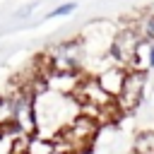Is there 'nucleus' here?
Instances as JSON below:
<instances>
[{
    "label": "nucleus",
    "mask_w": 154,
    "mask_h": 154,
    "mask_svg": "<svg viewBox=\"0 0 154 154\" xmlns=\"http://www.w3.org/2000/svg\"><path fill=\"white\" fill-rule=\"evenodd\" d=\"M79 113V103L75 96H65L51 89L36 94V132L46 137H55L75 116Z\"/></svg>",
    "instance_id": "f257e3e1"
},
{
    "label": "nucleus",
    "mask_w": 154,
    "mask_h": 154,
    "mask_svg": "<svg viewBox=\"0 0 154 154\" xmlns=\"http://www.w3.org/2000/svg\"><path fill=\"white\" fill-rule=\"evenodd\" d=\"M84 41L82 36H72L65 41L51 43L41 55V67L46 70H60V72H84Z\"/></svg>",
    "instance_id": "f03ea898"
},
{
    "label": "nucleus",
    "mask_w": 154,
    "mask_h": 154,
    "mask_svg": "<svg viewBox=\"0 0 154 154\" xmlns=\"http://www.w3.org/2000/svg\"><path fill=\"white\" fill-rule=\"evenodd\" d=\"M7 94L12 101V128L22 135H34L36 132V94L22 82H17Z\"/></svg>",
    "instance_id": "7ed1b4c3"
},
{
    "label": "nucleus",
    "mask_w": 154,
    "mask_h": 154,
    "mask_svg": "<svg viewBox=\"0 0 154 154\" xmlns=\"http://www.w3.org/2000/svg\"><path fill=\"white\" fill-rule=\"evenodd\" d=\"M99 130H101V123H99L94 116L79 111L55 137L63 140L67 147H72V149L77 152V149H91V144L96 142Z\"/></svg>",
    "instance_id": "20e7f679"
},
{
    "label": "nucleus",
    "mask_w": 154,
    "mask_h": 154,
    "mask_svg": "<svg viewBox=\"0 0 154 154\" xmlns=\"http://www.w3.org/2000/svg\"><path fill=\"white\" fill-rule=\"evenodd\" d=\"M140 43H142V38H140V34L135 31V26H132V24H123V26L116 29V34H113L111 41H108V58H111L116 65L130 70V67L135 65Z\"/></svg>",
    "instance_id": "39448f33"
},
{
    "label": "nucleus",
    "mask_w": 154,
    "mask_h": 154,
    "mask_svg": "<svg viewBox=\"0 0 154 154\" xmlns=\"http://www.w3.org/2000/svg\"><path fill=\"white\" fill-rule=\"evenodd\" d=\"M144 91H147V72L144 70H128L123 87L113 101H116L118 111L125 116V113H132L140 108V103L144 101Z\"/></svg>",
    "instance_id": "423d86ee"
},
{
    "label": "nucleus",
    "mask_w": 154,
    "mask_h": 154,
    "mask_svg": "<svg viewBox=\"0 0 154 154\" xmlns=\"http://www.w3.org/2000/svg\"><path fill=\"white\" fill-rule=\"evenodd\" d=\"M84 72H60V70H46L43 72V82H46V89L51 91H58V94H65V96H72L79 79H82Z\"/></svg>",
    "instance_id": "0eeeda50"
},
{
    "label": "nucleus",
    "mask_w": 154,
    "mask_h": 154,
    "mask_svg": "<svg viewBox=\"0 0 154 154\" xmlns=\"http://www.w3.org/2000/svg\"><path fill=\"white\" fill-rule=\"evenodd\" d=\"M125 72H128V67H120V65H116V63H106L94 77H96V82L101 84V89H103L108 96L116 99L118 91H120V87H123Z\"/></svg>",
    "instance_id": "6e6552de"
},
{
    "label": "nucleus",
    "mask_w": 154,
    "mask_h": 154,
    "mask_svg": "<svg viewBox=\"0 0 154 154\" xmlns=\"http://www.w3.org/2000/svg\"><path fill=\"white\" fill-rule=\"evenodd\" d=\"M130 24L135 26V31L140 34V38H142V41H154V7H149V10L140 12Z\"/></svg>",
    "instance_id": "1a4fd4ad"
},
{
    "label": "nucleus",
    "mask_w": 154,
    "mask_h": 154,
    "mask_svg": "<svg viewBox=\"0 0 154 154\" xmlns=\"http://www.w3.org/2000/svg\"><path fill=\"white\" fill-rule=\"evenodd\" d=\"M53 149H55V140L53 137L34 132L26 140V154H53Z\"/></svg>",
    "instance_id": "9d476101"
},
{
    "label": "nucleus",
    "mask_w": 154,
    "mask_h": 154,
    "mask_svg": "<svg viewBox=\"0 0 154 154\" xmlns=\"http://www.w3.org/2000/svg\"><path fill=\"white\" fill-rule=\"evenodd\" d=\"M14 135L17 130L12 128V101L10 94L0 91V135Z\"/></svg>",
    "instance_id": "9b49d317"
},
{
    "label": "nucleus",
    "mask_w": 154,
    "mask_h": 154,
    "mask_svg": "<svg viewBox=\"0 0 154 154\" xmlns=\"http://www.w3.org/2000/svg\"><path fill=\"white\" fill-rule=\"evenodd\" d=\"M132 152L135 154H144V152H154V130H144L135 137L132 142Z\"/></svg>",
    "instance_id": "f8f14e48"
},
{
    "label": "nucleus",
    "mask_w": 154,
    "mask_h": 154,
    "mask_svg": "<svg viewBox=\"0 0 154 154\" xmlns=\"http://www.w3.org/2000/svg\"><path fill=\"white\" fill-rule=\"evenodd\" d=\"M77 10V2H60V5H55L48 14H46V19H58V17H70L72 12Z\"/></svg>",
    "instance_id": "ddd939ff"
},
{
    "label": "nucleus",
    "mask_w": 154,
    "mask_h": 154,
    "mask_svg": "<svg viewBox=\"0 0 154 154\" xmlns=\"http://www.w3.org/2000/svg\"><path fill=\"white\" fill-rule=\"evenodd\" d=\"M53 140H55V149H53V154H75V149L67 147L63 140H58V137H53Z\"/></svg>",
    "instance_id": "4468645a"
},
{
    "label": "nucleus",
    "mask_w": 154,
    "mask_h": 154,
    "mask_svg": "<svg viewBox=\"0 0 154 154\" xmlns=\"http://www.w3.org/2000/svg\"><path fill=\"white\" fill-rule=\"evenodd\" d=\"M130 154H135V152H130Z\"/></svg>",
    "instance_id": "2eb2a0df"
}]
</instances>
